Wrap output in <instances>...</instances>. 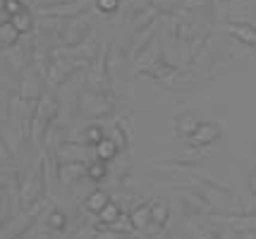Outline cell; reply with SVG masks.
Returning a JSON list of instances; mask_svg holds the SVG:
<instances>
[{
    "label": "cell",
    "instance_id": "30",
    "mask_svg": "<svg viewBox=\"0 0 256 239\" xmlns=\"http://www.w3.org/2000/svg\"><path fill=\"white\" fill-rule=\"evenodd\" d=\"M249 187H252V194H256V170L249 175Z\"/></svg>",
    "mask_w": 256,
    "mask_h": 239
},
{
    "label": "cell",
    "instance_id": "28",
    "mask_svg": "<svg viewBox=\"0 0 256 239\" xmlns=\"http://www.w3.org/2000/svg\"><path fill=\"white\" fill-rule=\"evenodd\" d=\"M96 235H100L98 228H79L74 239H96Z\"/></svg>",
    "mask_w": 256,
    "mask_h": 239
},
{
    "label": "cell",
    "instance_id": "22",
    "mask_svg": "<svg viewBox=\"0 0 256 239\" xmlns=\"http://www.w3.org/2000/svg\"><path fill=\"white\" fill-rule=\"evenodd\" d=\"M154 204V225L156 228H163L170 218V208H168V199H156L151 201Z\"/></svg>",
    "mask_w": 256,
    "mask_h": 239
},
{
    "label": "cell",
    "instance_id": "25",
    "mask_svg": "<svg viewBox=\"0 0 256 239\" xmlns=\"http://www.w3.org/2000/svg\"><path fill=\"white\" fill-rule=\"evenodd\" d=\"M48 228L53 230V232H62V230L67 228V216L62 213V211H58V208H53L50 213H48Z\"/></svg>",
    "mask_w": 256,
    "mask_h": 239
},
{
    "label": "cell",
    "instance_id": "8",
    "mask_svg": "<svg viewBox=\"0 0 256 239\" xmlns=\"http://www.w3.org/2000/svg\"><path fill=\"white\" fill-rule=\"evenodd\" d=\"M86 10V2L84 0H74V2H70V5H53V7H38V12H41V17H70V19H74V17H79L82 12Z\"/></svg>",
    "mask_w": 256,
    "mask_h": 239
},
{
    "label": "cell",
    "instance_id": "11",
    "mask_svg": "<svg viewBox=\"0 0 256 239\" xmlns=\"http://www.w3.org/2000/svg\"><path fill=\"white\" fill-rule=\"evenodd\" d=\"M41 74H34L32 69L24 74L22 84H20V96H22L24 101H41L44 96H41V79H38Z\"/></svg>",
    "mask_w": 256,
    "mask_h": 239
},
{
    "label": "cell",
    "instance_id": "32",
    "mask_svg": "<svg viewBox=\"0 0 256 239\" xmlns=\"http://www.w3.org/2000/svg\"><path fill=\"white\" fill-rule=\"evenodd\" d=\"M220 2H228V0H220Z\"/></svg>",
    "mask_w": 256,
    "mask_h": 239
},
{
    "label": "cell",
    "instance_id": "13",
    "mask_svg": "<svg viewBox=\"0 0 256 239\" xmlns=\"http://www.w3.org/2000/svg\"><path fill=\"white\" fill-rule=\"evenodd\" d=\"M158 7L154 5V2H146V5H142V10H134L132 14V29L134 31H139V29H144V26H148V24H154L158 19Z\"/></svg>",
    "mask_w": 256,
    "mask_h": 239
},
{
    "label": "cell",
    "instance_id": "19",
    "mask_svg": "<svg viewBox=\"0 0 256 239\" xmlns=\"http://www.w3.org/2000/svg\"><path fill=\"white\" fill-rule=\"evenodd\" d=\"M206 41H208V29L204 26V29H196L194 36L190 38V43H187V60H194V57L199 55V50L206 46Z\"/></svg>",
    "mask_w": 256,
    "mask_h": 239
},
{
    "label": "cell",
    "instance_id": "27",
    "mask_svg": "<svg viewBox=\"0 0 256 239\" xmlns=\"http://www.w3.org/2000/svg\"><path fill=\"white\" fill-rule=\"evenodd\" d=\"M120 2H122V0H96V7H98L103 14H112V12H118Z\"/></svg>",
    "mask_w": 256,
    "mask_h": 239
},
{
    "label": "cell",
    "instance_id": "26",
    "mask_svg": "<svg viewBox=\"0 0 256 239\" xmlns=\"http://www.w3.org/2000/svg\"><path fill=\"white\" fill-rule=\"evenodd\" d=\"M148 2H154L158 10H160V12H168V14H170V12H175L178 7H182V5H184V0H148Z\"/></svg>",
    "mask_w": 256,
    "mask_h": 239
},
{
    "label": "cell",
    "instance_id": "17",
    "mask_svg": "<svg viewBox=\"0 0 256 239\" xmlns=\"http://www.w3.org/2000/svg\"><path fill=\"white\" fill-rule=\"evenodd\" d=\"M96 218H98V223L103 225V228H112V225L122 218V206L118 204V201H110V204L106 206Z\"/></svg>",
    "mask_w": 256,
    "mask_h": 239
},
{
    "label": "cell",
    "instance_id": "16",
    "mask_svg": "<svg viewBox=\"0 0 256 239\" xmlns=\"http://www.w3.org/2000/svg\"><path fill=\"white\" fill-rule=\"evenodd\" d=\"M108 175H110V168H108L106 160L94 158L86 163V180H91V182H103Z\"/></svg>",
    "mask_w": 256,
    "mask_h": 239
},
{
    "label": "cell",
    "instance_id": "23",
    "mask_svg": "<svg viewBox=\"0 0 256 239\" xmlns=\"http://www.w3.org/2000/svg\"><path fill=\"white\" fill-rule=\"evenodd\" d=\"M180 199L187 204V211H194V213H199V211H208V204L199 199L196 194H190V192H180Z\"/></svg>",
    "mask_w": 256,
    "mask_h": 239
},
{
    "label": "cell",
    "instance_id": "31",
    "mask_svg": "<svg viewBox=\"0 0 256 239\" xmlns=\"http://www.w3.org/2000/svg\"><path fill=\"white\" fill-rule=\"evenodd\" d=\"M14 239H32V235H29V232H24V235H20V237H14Z\"/></svg>",
    "mask_w": 256,
    "mask_h": 239
},
{
    "label": "cell",
    "instance_id": "18",
    "mask_svg": "<svg viewBox=\"0 0 256 239\" xmlns=\"http://www.w3.org/2000/svg\"><path fill=\"white\" fill-rule=\"evenodd\" d=\"M10 22L14 24V29H17L20 34H32L34 26H36V22H34V14L29 12V7H24L22 12H17Z\"/></svg>",
    "mask_w": 256,
    "mask_h": 239
},
{
    "label": "cell",
    "instance_id": "20",
    "mask_svg": "<svg viewBox=\"0 0 256 239\" xmlns=\"http://www.w3.org/2000/svg\"><path fill=\"white\" fill-rule=\"evenodd\" d=\"M199 117H194V115H182L178 117V122H175V132H178L180 137L190 139L194 132H196V127H199Z\"/></svg>",
    "mask_w": 256,
    "mask_h": 239
},
{
    "label": "cell",
    "instance_id": "4",
    "mask_svg": "<svg viewBox=\"0 0 256 239\" xmlns=\"http://www.w3.org/2000/svg\"><path fill=\"white\" fill-rule=\"evenodd\" d=\"M79 57H56L53 62H50V69H48V74H46V79L50 86H58V84H62V79H67L72 72H77L82 67V62H77Z\"/></svg>",
    "mask_w": 256,
    "mask_h": 239
},
{
    "label": "cell",
    "instance_id": "12",
    "mask_svg": "<svg viewBox=\"0 0 256 239\" xmlns=\"http://www.w3.org/2000/svg\"><path fill=\"white\" fill-rule=\"evenodd\" d=\"M84 177H86V163H60V172H58L60 184H72Z\"/></svg>",
    "mask_w": 256,
    "mask_h": 239
},
{
    "label": "cell",
    "instance_id": "1",
    "mask_svg": "<svg viewBox=\"0 0 256 239\" xmlns=\"http://www.w3.org/2000/svg\"><path fill=\"white\" fill-rule=\"evenodd\" d=\"M56 117H58L56 98L44 96L41 101L36 103V110H34V117H32V141L34 144H41V141H44L46 132L53 127Z\"/></svg>",
    "mask_w": 256,
    "mask_h": 239
},
{
    "label": "cell",
    "instance_id": "7",
    "mask_svg": "<svg viewBox=\"0 0 256 239\" xmlns=\"http://www.w3.org/2000/svg\"><path fill=\"white\" fill-rule=\"evenodd\" d=\"M220 139V127L216 125V122H201L196 127V132L190 137V141L194 144L196 148H204V146H211Z\"/></svg>",
    "mask_w": 256,
    "mask_h": 239
},
{
    "label": "cell",
    "instance_id": "6",
    "mask_svg": "<svg viewBox=\"0 0 256 239\" xmlns=\"http://www.w3.org/2000/svg\"><path fill=\"white\" fill-rule=\"evenodd\" d=\"M134 60H136V72H144V74L154 67V65H158V62L163 60V50H160V43H158V36L151 38V43L134 57Z\"/></svg>",
    "mask_w": 256,
    "mask_h": 239
},
{
    "label": "cell",
    "instance_id": "24",
    "mask_svg": "<svg viewBox=\"0 0 256 239\" xmlns=\"http://www.w3.org/2000/svg\"><path fill=\"white\" fill-rule=\"evenodd\" d=\"M106 137H108V134L103 132V127L100 125H89L86 129H84V144H89V146H98Z\"/></svg>",
    "mask_w": 256,
    "mask_h": 239
},
{
    "label": "cell",
    "instance_id": "2",
    "mask_svg": "<svg viewBox=\"0 0 256 239\" xmlns=\"http://www.w3.org/2000/svg\"><path fill=\"white\" fill-rule=\"evenodd\" d=\"M22 189V208H32L36 201H41V194L46 189V172H44V158H38L34 163V168L29 170L26 180L20 184Z\"/></svg>",
    "mask_w": 256,
    "mask_h": 239
},
{
    "label": "cell",
    "instance_id": "14",
    "mask_svg": "<svg viewBox=\"0 0 256 239\" xmlns=\"http://www.w3.org/2000/svg\"><path fill=\"white\" fill-rule=\"evenodd\" d=\"M112 201V196L106 189H94V192L86 196V201H84V208L89 211V213H94V216H98L100 211L106 208V206Z\"/></svg>",
    "mask_w": 256,
    "mask_h": 239
},
{
    "label": "cell",
    "instance_id": "15",
    "mask_svg": "<svg viewBox=\"0 0 256 239\" xmlns=\"http://www.w3.org/2000/svg\"><path fill=\"white\" fill-rule=\"evenodd\" d=\"M120 148H122V146H120V144H118L112 137H106L98 146H94V151H96V158L106 160V163H112V160L120 156Z\"/></svg>",
    "mask_w": 256,
    "mask_h": 239
},
{
    "label": "cell",
    "instance_id": "5",
    "mask_svg": "<svg viewBox=\"0 0 256 239\" xmlns=\"http://www.w3.org/2000/svg\"><path fill=\"white\" fill-rule=\"evenodd\" d=\"M82 108H84V113L100 117L103 113H110L112 110V101L110 98H103V91L89 89L86 93H82Z\"/></svg>",
    "mask_w": 256,
    "mask_h": 239
},
{
    "label": "cell",
    "instance_id": "10",
    "mask_svg": "<svg viewBox=\"0 0 256 239\" xmlns=\"http://www.w3.org/2000/svg\"><path fill=\"white\" fill-rule=\"evenodd\" d=\"M127 216H130V223L134 225V230H148V225H154V204L142 201Z\"/></svg>",
    "mask_w": 256,
    "mask_h": 239
},
{
    "label": "cell",
    "instance_id": "9",
    "mask_svg": "<svg viewBox=\"0 0 256 239\" xmlns=\"http://www.w3.org/2000/svg\"><path fill=\"white\" fill-rule=\"evenodd\" d=\"M225 31L232 36L234 41H240V43H244L249 48H256V26L246 22H230L225 24Z\"/></svg>",
    "mask_w": 256,
    "mask_h": 239
},
{
    "label": "cell",
    "instance_id": "29",
    "mask_svg": "<svg viewBox=\"0 0 256 239\" xmlns=\"http://www.w3.org/2000/svg\"><path fill=\"white\" fill-rule=\"evenodd\" d=\"M237 239H256V232L254 230H240V232H237Z\"/></svg>",
    "mask_w": 256,
    "mask_h": 239
},
{
    "label": "cell",
    "instance_id": "3",
    "mask_svg": "<svg viewBox=\"0 0 256 239\" xmlns=\"http://www.w3.org/2000/svg\"><path fill=\"white\" fill-rule=\"evenodd\" d=\"M89 144H72L65 141L58 146V163H89L96 158V151L86 148Z\"/></svg>",
    "mask_w": 256,
    "mask_h": 239
},
{
    "label": "cell",
    "instance_id": "21",
    "mask_svg": "<svg viewBox=\"0 0 256 239\" xmlns=\"http://www.w3.org/2000/svg\"><path fill=\"white\" fill-rule=\"evenodd\" d=\"M20 36H22V34L14 29V24H12V22H2V24H0V41H2V48L17 46Z\"/></svg>",
    "mask_w": 256,
    "mask_h": 239
}]
</instances>
